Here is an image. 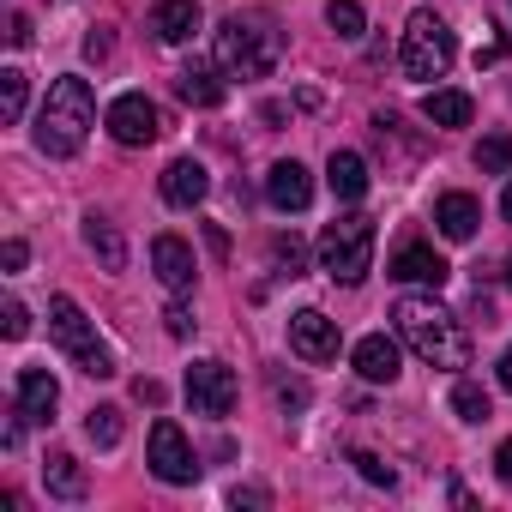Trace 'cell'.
I'll return each instance as SVG.
<instances>
[{
    "mask_svg": "<svg viewBox=\"0 0 512 512\" xmlns=\"http://www.w3.org/2000/svg\"><path fill=\"white\" fill-rule=\"evenodd\" d=\"M392 326H398V338H404L428 368H446V374L470 368V332H464L458 314H446L434 296H398V302H392Z\"/></svg>",
    "mask_w": 512,
    "mask_h": 512,
    "instance_id": "6da1fadb",
    "label": "cell"
},
{
    "mask_svg": "<svg viewBox=\"0 0 512 512\" xmlns=\"http://www.w3.org/2000/svg\"><path fill=\"white\" fill-rule=\"evenodd\" d=\"M91 121H97L91 85H85L79 73L55 79L49 97H43V109H37V151H43V157H73V151L85 145Z\"/></svg>",
    "mask_w": 512,
    "mask_h": 512,
    "instance_id": "7a4b0ae2",
    "label": "cell"
},
{
    "mask_svg": "<svg viewBox=\"0 0 512 512\" xmlns=\"http://www.w3.org/2000/svg\"><path fill=\"white\" fill-rule=\"evenodd\" d=\"M284 55V31L266 13H229L217 25V67L229 79H266Z\"/></svg>",
    "mask_w": 512,
    "mask_h": 512,
    "instance_id": "3957f363",
    "label": "cell"
},
{
    "mask_svg": "<svg viewBox=\"0 0 512 512\" xmlns=\"http://www.w3.org/2000/svg\"><path fill=\"white\" fill-rule=\"evenodd\" d=\"M320 272L332 284H362L374 272V217L350 211V217L326 223V235H320Z\"/></svg>",
    "mask_w": 512,
    "mask_h": 512,
    "instance_id": "277c9868",
    "label": "cell"
},
{
    "mask_svg": "<svg viewBox=\"0 0 512 512\" xmlns=\"http://www.w3.org/2000/svg\"><path fill=\"white\" fill-rule=\"evenodd\" d=\"M458 61V43H452V31H446V19L440 13H410V25H404V43H398V67H404V79H416V85H434V79H446V67Z\"/></svg>",
    "mask_w": 512,
    "mask_h": 512,
    "instance_id": "5b68a950",
    "label": "cell"
},
{
    "mask_svg": "<svg viewBox=\"0 0 512 512\" xmlns=\"http://www.w3.org/2000/svg\"><path fill=\"white\" fill-rule=\"evenodd\" d=\"M49 338L73 356L79 374H91V380H109V374H115V350L97 338V326L85 320V308H79L73 296H55V302H49Z\"/></svg>",
    "mask_w": 512,
    "mask_h": 512,
    "instance_id": "8992f818",
    "label": "cell"
},
{
    "mask_svg": "<svg viewBox=\"0 0 512 512\" xmlns=\"http://www.w3.org/2000/svg\"><path fill=\"white\" fill-rule=\"evenodd\" d=\"M145 464H151V476H157V482H169V488L199 482V458H193L187 434H181L169 416H163V422H151V452H145Z\"/></svg>",
    "mask_w": 512,
    "mask_h": 512,
    "instance_id": "52a82bcc",
    "label": "cell"
},
{
    "mask_svg": "<svg viewBox=\"0 0 512 512\" xmlns=\"http://www.w3.org/2000/svg\"><path fill=\"white\" fill-rule=\"evenodd\" d=\"M235 398H241V386H235V368L229 362H193L187 368V404H193V416L223 422L235 410Z\"/></svg>",
    "mask_w": 512,
    "mask_h": 512,
    "instance_id": "ba28073f",
    "label": "cell"
},
{
    "mask_svg": "<svg viewBox=\"0 0 512 512\" xmlns=\"http://www.w3.org/2000/svg\"><path fill=\"white\" fill-rule=\"evenodd\" d=\"M103 127L115 133V145H151V139L163 133V115H157V103H151L145 91H127V97L109 103Z\"/></svg>",
    "mask_w": 512,
    "mask_h": 512,
    "instance_id": "9c48e42d",
    "label": "cell"
},
{
    "mask_svg": "<svg viewBox=\"0 0 512 512\" xmlns=\"http://www.w3.org/2000/svg\"><path fill=\"white\" fill-rule=\"evenodd\" d=\"M290 350H296L302 362H338L344 332H338V320H326L320 308H302V314H290Z\"/></svg>",
    "mask_w": 512,
    "mask_h": 512,
    "instance_id": "30bf717a",
    "label": "cell"
},
{
    "mask_svg": "<svg viewBox=\"0 0 512 512\" xmlns=\"http://www.w3.org/2000/svg\"><path fill=\"white\" fill-rule=\"evenodd\" d=\"M151 272H157V284H163L169 296H187V290L199 284V260H193V247H187L181 235H157V241H151Z\"/></svg>",
    "mask_w": 512,
    "mask_h": 512,
    "instance_id": "8fae6325",
    "label": "cell"
},
{
    "mask_svg": "<svg viewBox=\"0 0 512 512\" xmlns=\"http://www.w3.org/2000/svg\"><path fill=\"white\" fill-rule=\"evenodd\" d=\"M356 374H362L368 386H392V380L404 374V350H398V338L368 332V338L356 344Z\"/></svg>",
    "mask_w": 512,
    "mask_h": 512,
    "instance_id": "7c38bea8",
    "label": "cell"
},
{
    "mask_svg": "<svg viewBox=\"0 0 512 512\" xmlns=\"http://www.w3.org/2000/svg\"><path fill=\"white\" fill-rule=\"evenodd\" d=\"M13 398H19V416L25 422H55V410H61V386H55L49 368H19Z\"/></svg>",
    "mask_w": 512,
    "mask_h": 512,
    "instance_id": "4fadbf2b",
    "label": "cell"
},
{
    "mask_svg": "<svg viewBox=\"0 0 512 512\" xmlns=\"http://www.w3.org/2000/svg\"><path fill=\"white\" fill-rule=\"evenodd\" d=\"M386 272H392L398 284H428V290H440V284L452 278V266L440 260V253H434V247H422V241H410V247H398Z\"/></svg>",
    "mask_w": 512,
    "mask_h": 512,
    "instance_id": "5bb4252c",
    "label": "cell"
},
{
    "mask_svg": "<svg viewBox=\"0 0 512 512\" xmlns=\"http://www.w3.org/2000/svg\"><path fill=\"white\" fill-rule=\"evenodd\" d=\"M205 193H211V175H205L199 157H175V163L163 169V199H169L175 211H193Z\"/></svg>",
    "mask_w": 512,
    "mask_h": 512,
    "instance_id": "9a60e30c",
    "label": "cell"
},
{
    "mask_svg": "<svg viewBox=\"0 0 512 512\" xmlns=\"http://www.w3.org/2000/svg\"><path fill=\"white\" fill-rule=\"evenodd\" d=\"M266 199H272L278 211H308V199H314V175H308L296 157H284V163H272V175H266Z\"/></svg>",
    "mask_w": 512,
    "mask_h": 512,
    "instance_id": "2e32d148",
    "label": "cell"
},
{
    "mask_svg": "<svg viewBox=\"0 0 512 512\" xmlns=\"http://www.w3.org/2000/svg\"><path fill=\"white\" fill-rule=\"evenodd\" d=\"M223 79H229L223 67L193 61V67H181V73H175V91H181V103H193V109H217V103L229 97V85H223Z\"/></svg>",
    "mask_w": 512,
    "mask_h": 512,
    "instance_id": "e0dca14e",
    "label": "cell"
},
{
    "mask_svg": "<svg viewBox=\"0 0 512 512\" xmlns=\"http://www.w3.org/2000/svg\"><path fill=\"white\" fill-rule=\"evenodd\" d=\"M199 25H205V19H199V0H157V7H151L157 43H193Z\"/></svg>",
    "mask_w": 512,
    "mask_h": 512,
    "instance_id": "ac0fdd59",
    "label": "cell"
},
{
    "mask_svg": "<svg viewBox=\"0 0 512 512\" xmlns=\"http://www.w3.org/2000/svg\"><path fill=\"white\" fill-rule=\"evenodd\" d=\"M326 187H332V199L356 205V199H362V193L374 187V175H368L362 151H332V163H326Z\"/></svg>",
    "mask_w": 512,
    "mask_h": 512,
    "instance_id": "d6986e66",
    "label": "cell"
},
{
    "mask_svg": "<svg viewBox=\"0 0 512 512\" xmlns=\"http://www.w3.org/2000/svg\"><path fill=\"white\" fill-rule=\"evenodd\" d=\"M434 223H440L446 241H470L476 223H482V205H476L470 193H440V199H434Z\"/></svg>",
    "mask_w": 512,
    "mask_h": 512,
    "instance_id": "ffe728a7",
    "label": "cell"
},
{
    "mask_svg": "<svg viewBox=\"0 0 512 512\" xmlns=\"http://www.w3.org/2000/svg\"><path fill=\"white\" fill-rule=\"evenodd\" d=\"M470 115H476V103H470L464 91L434 85V91L422 97V121H428V127H470Z\"/></svg>",
    "mask_w": 512,
    "mask_h": 512,
    "instance_id": "44dd1931",
    "label": "cell"
},
{
    "mask_svg": "<svg viewBox=\"0 0 512 512\" xmlns=\"http://www.w3.org/2000/svg\"><path fill=\"white\" fill-rule=\"evenodd\" d=\"M43 482H49L55 500H85V464L73 452H49L43 458Z\"/></svg>",
    "mask_w": 512,
    "mask_h": 512,
    "instance_id": "7402d4cb",
    "label": "cell"
},
{
    "mask_svg": "<svg viewBox=\"0 0 512 512\" xmlns=\"http://www.w3.org/2000/svg\"><path fill=\"white\" fill-rule=\"evenodd\" d=\"M85 241H91V253H97L109 272H121V266H127V241H121V229H115L109 217H97V211H91V217H85Z\"/></svg>",
    "mask_w": 512,
    "mask_h": 512,
    "instance_id": "603a6c76",
    "label": "cell"
},
{
    "mask_svg": "<svg viewBox=\"0 0 512 512\" xmlns=\"http://www.w3.org/2000/svg\"><path fill=\"white\" fill-rule=\"evenodd\" d=\"M25 97H31V85H25V73L19 67H0V121H25Z\"/></svg>",
    "mask_w": 512,
    "mask_h": 512,
    "instance_id": "cb8c5ba5",
    "label": "cell"
},
{
    "mask_svg": "<svg viewBox=\"0 0 512 512\" xmlns=\"http://www.w3.org/2000/svg\"><path fill=\"white\" fill-rule=\"evenodd\" d=\"M85 440L91 446H121V410L115 404H97V410H85Z\"/></svg>",
    "mask_w": 512,
    "mask_h": 512,
    "instance_id": "d4e9b609",
    "label": "cell"
},
{
    "mask_svg": "<svg viewBox=\"0 0 512 512\" xmlns=\"http://www.w3.org/2000/svg\"><path fill=\"white\" fill-rule=\"evenodd\" d=\"M452 410H458V422L476 428V422H488V392H482L476 380H458V386H452Z\"/></svg>",
    "mask_w": 512,
    "mask_h": 512,
    "instance_id": "484cf974",
    "label": "cell"
},
{
    "mask_svg": "<svg viewBox=\"0 0 512 512\" xmlns=\"http://www.w3.org/2000/svg\"><path fill=\"white\" fill-rule=\"evenodd\" d=\"M326 25H332L344 43H356V37L368 31V13L356 7V0H332V7H326Z\"/></svg>",
    "mask_w": 512,
    "mask_h": 512,
    "instance_id": "4316f807",
    "label": "cell"
},
{
    "mask_svg": "<svg viewBox=\"0 0 512 512\" xmlns=\"http://www.w3.org/2000/svg\"><path fill=\"white\" fill-rule=\"evenodd\" d=\"M476 169H482V175H506V169H512V139H506V133H488V139L476 145Z\"/></svg>",
    "mask_w": 512,
    "mask_h": 512,
    "instance_id": "83f0119b",
    "label": "cell"
},
{
    "mask_svg": "<svg viewBox=\"0 0 512 512\" xmlns=\"http://www.w3.org/2000/svg\"><path fill=\"white\" fill-rule=\"evenodd\" d=\"M272 260H278V272H284V278H302V266H308V247H302L296 235H278V241H272Z\"/></svg>",
    "mask_w": 512,
    "mask_h": 512,
    "instance_id": "f1b7e54d",
    "label": "cell"
},
{
    "mask_svg": "<svg viewBox=\"0 0 512 512\" xmlns=\"http://www.w3.org/2000/svg\"><path fill=\"white\" fill-rule=\"evenodd\" d=\"M350 464H356V470H362L374 488H392V482H398V476H392V464H380L374 452H350Z\"/></svg>",
    "mask_w": 512,
    "mask_h": 512,
    "instance_id": "f546056e",
    "label": "cell"
},
{
    "mask_svg": "<svg viewBox=\"0 0 512 512\" xmlns=\"http://www.w3.org/2000/svg\"><path fill=\"white\" fill-rule=\"evenodd\" d=\"M0 332H7V338H25V332H31V314H25V302H7V308H0Z\"/></svg>",
    "mask_w": 512,
    "mask_h": 512,
    "instance_id": "4dcf8cb0",
    "label": "cell"
},
{
    "mask_svg": "<svg viewBox=\"0 0 512 512\" xmlns=\"http://www.w3.org/2000/svg\"><path fill=\"white\" fill-rule=\"evenodd\" d=\"M163 326H169V338H187V332H193V314H187L181 302H169V308H163Z\"/></svg>",
    "mask_w": 512,
    "mask_h": 512,
    "instance_id": "1f68e13d",
    "label": "cell"
},
{
    "mask_svg": "<svg viewBox=\"0 0 512 512\" xmlns=\"http://www.w3.org/2000/svg\"><path fill=\"white\" fill-rule=\"evenodd\" d=\"M25 260H31L25 241H7V247H0V266H7V272H25Z\"/></svg>",
    "mask_w": 512,
    "mask_h": 512,
    "instance_id": "d6a6232c",
    "label": "cell"
},
{
    "mask_svg": "<svg viewBox=\"0 0 512 512\" xmlns=\"http://www.w3.org/2000/svg\"><path fill=\"white\" fill-rule=\"evenodd\" d=\"M7 43H13V49H25V43H31V19H25V13H13V19H7Z\"/></svg>",
    "mask_w": 512,
    "mask_h": 512,
    "instance_id": "836d02e7",
    "label": "cell"
},
{
    "mask_svg": "<svg viewBox=\"0 0 512 512\" xmlns=\"http://www.w3.org/2000/svg\"><path fill=\"white\" fill-rule=\"evenodd\" d=\"M278 398H284L290 410H302V404H308V386H302V380H278Z\"/></svg>",
    "mask_w": 512,
    "mask_h": 512,
    "instance_id": "e575fe53",
    "label": "cell"
},
{
    "mask_svg": "<svg viewBox=\"0 0 512 512\" xmlns=\"http://www.w3.org/2000/svg\"><path fill=\"white\" fill-rule=\"evenodd\" d=\"M494 470H500V482H512V440H500V452H494Z\"/></svg>",
    "mask_w": 512,
    "mask_h": 512,
    "instance_id": "d590c367",
    "label": "cell"
},
{
    "mask_svg": "<svg viewBox=\"0 0 512 512\" xmlns=\"http://www.w3.org/2000/svg\"><path fill=\"white\" fill-rule=\"evenodd\" d=\"M85 55H91V61H103V55H109V37H103V31H91V37H85Z\"/></svg>",
    "mask_w": 512,
    "mask_h": 512,
    "instance_id": "8d00e7d4",
    "label": "cell"
},
{
    "mask_svg": "<svg viewBox=\"0 0 512 512\" xmlns=\"http://www.w3.org/2000/svg\"><path fill=\"white\" fill-rule=\"evenodd\" d=\"M133 392H139V398H145V404H163V386H157V380H139V386H133Z\"/></svg>",
    "mask_w": 512,
    "mask_h": 512,
    "instance_id": "74e56055",
    "label": "cell"
},
{
    "mask_svg": "<svg viewBox=\"0 0 512 512\" xmlns=\"http://www.w3.org/2000/svg\"><path fill=\"white\" fill-rule=\"evenodd\" d=\"M500 392H512V344H506V356H500Z\"/></svg>",
    "mask_w": 512,
    "mask_h": 512,
    "instance_id": "f35d334b",
    "label": "cell"
},
{
    "mask_svg": "<svg viewBox=\"0 0 512 512\" xmlns=\"http://www.w3.org/2000/svg\"><path fill=\"white\" fill-rule=\"evenodd\" d=\"M500 31H506V43H512V0H500Z\"/></svg>",
    "mask_w": 512,
    "mask_h": 512,
    "instance_id": "ab89813d",
    "label": "cell"
},
{
    "mask_svg": "<svg viewBox=\"0 0 512 512\" xmlns=\"http://www.w3.org/2000/svg\"><path fill=\"white\" fill-rule=\"evenodd\" d=\"M500 217L512 223V181H506V193H500Z\"/></svg>",
    "mask_w": 512,
    "mask_h": 512,
    "instance_id": "60d3db41",
    "label": "cell"
},
{
    "mask_svg": "<svg viewBox=\"0 0 512 512\" xmlns=\"http://www.w3.org/2000/svg\"><path fill=\"white\" fill-rule=\"evenodd\" d=\"M506 290H512V260H506Z\"/></svg>",
    "mask_w": 512,
    "mask_h": 512,
    "instance_id": "b9f144b4",
    "label": "cell"
}]
</instances>
